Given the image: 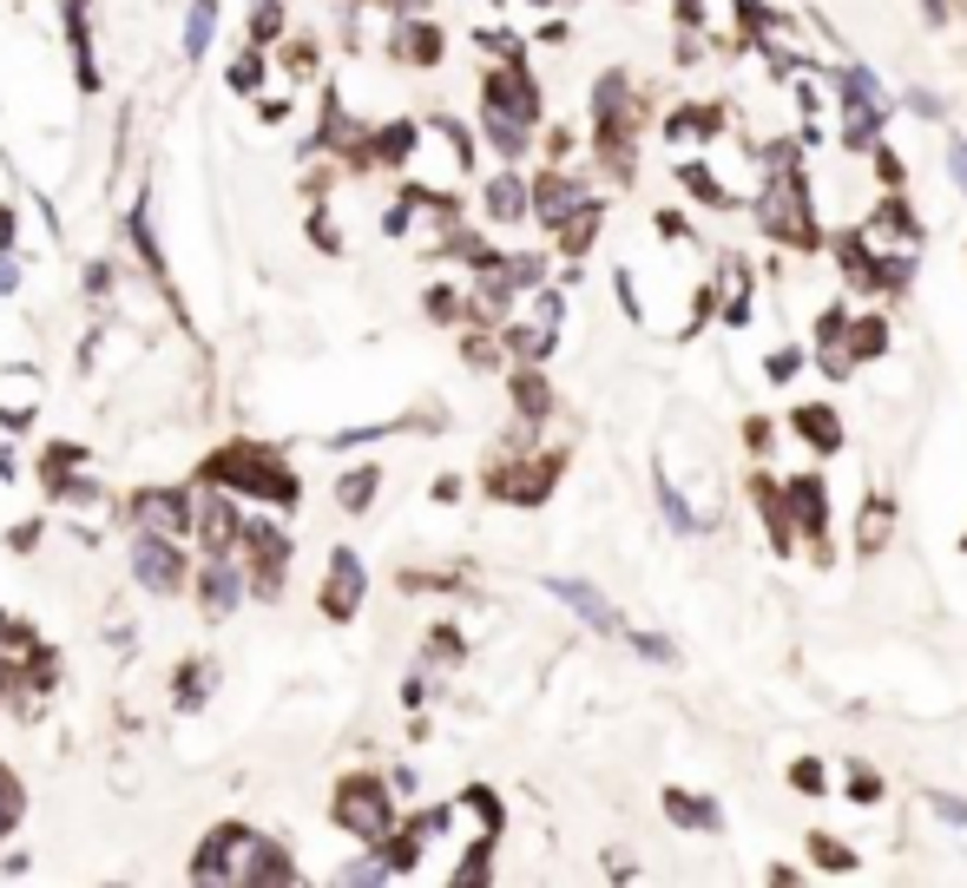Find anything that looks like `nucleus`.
Listing matches in <instances>:
<instances>
[{
	"mask_svg": "<svg viewBox=\"0 0 967 888\" xmlns=\"http://www.w3.org/2000/svg\"><path fill=\"white\" fill-rule=\"evenodd\" d=\"M810 218H817V211H810V185H803L797 146H770V178H763V198H757V224H763V237L810 250V244H817V224H810Z\"/></svg>",
	"mask_w": 967,
	"mask_h": 888,
	"instance_id": "obj_1",
	"label": "nucleus"
},
{
	"mask_svg": "<svg viewBox=\"0 0 967 888\" xmlns=\"http://www.w3.org/2000/svg\"><path fill=\"white\" fill-rule=\"evenodd\" d=\"M856 244L876 257V270H882V284H901L908 277V264H915V244H921V224L908 218V205L889 198V205H876L869 224L856 230Z\"/></svg>",
	"mask_w": 967,
	"mask_h": 888,
	"instance_id": "obj_2",
	"label": "nucleus"
},
{
	"mask_svg": "<svg viewBox=\"0 0 967 888\" xmlns=\"http://www.w3.org/2000/svg\"><path fill=\"white\" fill-rule=\"evenodd\" d=\"M836 86H842V112H849V146H876V132H882V119H889L882 86L862 73V67H842Z\"/></svg>",
	"mask_w": 967,
	"mask_h": 888,
	"instance_id": "obj_3",
	"label": "nucleus"
},
{
	"mask_svg": "<svg viewBox=\"0 0 967 888\" xmlns=\"http://www.w3.org/2000/svg\"><path fill=\"white\" fill-rule=\"evenodd\" d=\"M777 520H783V546H790V533H822V526H829V494H822L817 474H797V481L783 487Z\"/></svg>",
	"mask_w": 967,
	"mask_h": 888,
	"instance_id": "obj_4",
	"label": "nucleus"
},
{
	"mask_svg": "<svg viewBox=\"0 0 967 888\" xmlns=\"http://www.w3.org/2000/svg\"><path fill=\"white\" fill-rule=\"evenodd\" d=\"M336 816L356 829V836H382L388 829V803H382V783H369V777H356V783H343V803H336Z\"/></svg>",
	"mask_w": 967,
	"mask_h": 888,
	"instance_id": "obj_5",
	"label": "nucleus"
},
{
	"mask_svg": "<svg viewBox=\"0 0 967 888\" xmlns=\"http://www.w3.org/2000/svg\"><path fill=\"white\" fill-rule=\"evenodd\" d=\"M580 205H586V198H580V191H573V178H560V171H546V178L533 185V211H540V224H546V230H560V224L573 218Z\"/></svg>",
	"mask_w": 967,
	"mask_h": 888,
	"instance_id": "obj_6",
	"label": "nucleus"
},
{
	"mask_svg": "<svg viewBox=\"0 0 967 888\" xmlns=\"http://www.w3.org/2000/svg\"><path fill=\"white\" fill-rule=\"evenodd\" d=\"M132 566H139V580H146L151 592H178V580H185V566H178V553H171V540L158 546V540H139V553H132Z\"/></svg>",
	"mask_w": 967,
	"mask_h": 888,
	"instance_id": "obj_7",
	"label": "nucleus"
},
{
	"mask_svg": "<svg viewBox=\"0 0 967 888\" xmlns=\"http://www.w3.org/2000/svg\"><path fill=\"white\" fill-rule=\"evenodd\" d=\"M139 533H151V540H178L185 533V501L178 494H139Z\"/></svg>",
	"mask_w": 967,
	"mask_h": 888,
	"instance_id": "obj_8",
	"label": "nucleus"
},
{
	"mask_svg": "<svg viewBox=\"0 0 967 888\" xmlns=\"http://www.w3.org/2000/svg\"><path fill=\"white\" fill-rule=\"evenodd\" d=\"M842 349H849V363H869V356H882V349H889V323H882V316H849V329H842Z\"/></svg>",
	"mask_w": 967,
	"mask_h": 888,
	"instance_id": "obj_9",
	"label": "nucleus"
},
{
	"mask_svg": "<svg viewBox=\"0 0 967 888\" xmlns=\"http://www.w3.org/2000/svg\"><path fill=\"white\" fill-rule=\"evenodd\" d=\"M842 329H849V309L836 303V309H822V323H817V349H822V363H829V375H849L856 363H849V349H842Z\"/></svg>",
	"mask_w": 967,
	"mask_h": 888,
	"instance_id": "obj_10",
	"label": "nucleus"
},
{
	"mask_svg": "<svg viewBox=\"0 0 967 888\" xmlns=\"http://www.w3.org/2000/svg\"><path fill=\"white\" fill-rule=\"evenodd\" d=\"M553 592H560V599H566V605H573L580 619H593L599 632H612V625H619V612H612V605H605V599H599V592L586 586V580H553Z\"/></svg>",
	"mask_w": 967,
	"mask_h": 888,
	"instance_id": "obj_11",
	"label": "nucleus"
},
{
	"mask_svg": "<svg viewBox=\"0 0 967 888\" xmlns=\"http://www.w3.org/2000/svg\"><path fill=\"white\" fill-rule=\"evenodd\" d=\"M797 435L810 447H822V454H836L842 447V422H836V408H817L810 402V408H797Z\"/></svg>",
	"mask_w": 967,
	"mask_h": 888,
	"instance_id": "obj_12",
	"label": "nucleus"
},
{
	"mask_svg": "<svg viewBox=\"0 0 967 888\" xmlns=\"http://www.w3.org/2000/svg\"><path fill=\"white\" fill-rule=\"evenodd\" d=\"M665 816L678 822V829H718V822H724L718 803H704V797H691V790H665Z\"/></svg>",
	"mask_w": 967,
	"mask_h": 888,
	"instance_id": "obj_13",
	"label": "nucleus"
},
{
	"mask_svg": "<svg viewBox=\"0 0 967 888\" xmlns=\"http://www.w3.org/2000/svg\"><path fill=\"white\" fill-rule=\"evenodd\" d=\"M718 284H724V323H744L750 316V270L738 264V257H724V270H718Z\"/></svg>",
	"mask_w": 967,
	"mask_h": 888,
	"instance_id": "obj_14",
	"label": "nucleus"
},
{
	"mask_svg": "<svg viewBox=\"0 0 967 888\" xmlns=\"http://www.w3.org/2000/svg\"><path fill=\"white\" fill-rule=\"evenodd\" d=\"M487 211H494V218H501V224H514V218H526V185H521V178H514V171H507V178H494V185H487Z\"/></svg>",
	"mask_w": 967,
	"mask_h": 888,
	"instance_id": "obj_15",
	"label": "nucleus"
},
{
	"mask_svg": "<svg viewBox=\"0 0 967 888\" xmlns=\"http://www.w3.org/2000/svg\"><path fill=\"white\" fill-rule=\"evenodd\" d=\"M718 126H724L718 106H684L678 119H665V139H704V132H718Z\"/></svg>",
	"mask_w": 967,
	"mask_h": 888,
	"instance_id": "obj_16",
	"label": "nucleus"
},
{
	"mask_svg": "<svg viewBox=\"0 0 967 888\" xmlns=\"http://www.w3.org/2000/svg\"><path fill=\"white\" fill-rule=\"evenodd\" d=\"M356 599H363V566H356L349 553H336V586H329V612H356Z\"/></svg>",
	"mask_w": 967,
	"mask_h": 888,
	"instance_id": "obj_17",
	"label": "nucleus"
},
{
	"mask_svg": "<svg viewBox=\"0 0 967 888\" xmlns=\"http://www.w3.org/2000/svg\"><path fill=\"white\" fill-rule=\"evenodd\" d=\"M889 526H895V501H869V507H862V526H856V546L876 553V546L889 540Z\"/></svg>",
	"mask_w": 967,
	"mask_h": 888,
	"instance_id": "obj_18",
	"label": "nucleus"
},
{
	"mask_svg": "<svg viewBox=\"0 0 967 888\" xmlns=\"http://www.w3.org/2000/svg\"><path fill=\"white\" fill-rule=\"evenodd\" d=\"M230 605H237V573L211 560L205 566V612H230Z\"/></svg>",
	"mask_w": 967,
	"mask_h": 888,
	"instance_id": "obj_19",
	"label": "nucleus"
},
{
	"mask_svg": "<svg viewBox=\"0 0 967 888\" xmlns=\"http://www.w3.org/2000/svg\"><path fill=\"white\" fill-rule=\"evenodd\" d=\"M395 47H402V53H408L415 67H435V53H442V33H435V27H408V33H402Z\"/></svg>",
	"mask_w": 967,
	"mask_h": 888,
	"instance_id": "obj_20",
	"label": "nucleus"
},
{
	"mask_svg": "<svg viewBox=\"0 0 967 888\" xmlns=\"http://www.w3.org/2000/svg\"><path fill=\"white\" fill-rule=\"evenodd\" d=\"M205 540H211V546H230V540H237V514H230L224 494H218V501H205Z\"/></svg>",
	"mask_w": 967,
	"mask_h": 888,
	"instance_id": "obj_21",
	"label": "nucleus"
},
{
	"mask_svg": "<svg viewBox=\"0 0 967 888\" xmlns=\"http://www.w3.org/2000/svg\"><path fill=\"white\" fill-rule=\"evenodd\" d=\"M678 178H684V185H691V191H698L704 205H731V191H724V185H718V178H711V171H704L698 158H691V165H678Z\"/></svg>",
	"mask_w": 967,
	"mask_h": 888,
	"instance_id": "obj_22",
	"label": "nucleus"
},
{
	"mask_svg": "<svg viewBox=\"0 0 967 888\" xmlns=\"http://www.w3.org/2000/svg\"><path fill=\"white\" fill-rule=\"evenodd\" d=\"M659 507H665V520H671V526H678V533H698V514L684 507V494H678L671 481H659Z\"/></svg>",
	"mask_w": 967,
	"mask_h": 888,
	"instance_id": "obj_23",
	"label": "nucleus"
},
{
	"mask_svg": "<svg viewBox=\"0 0 967 888\" xmlns=\"http://www.w3.org/2000/svg\"><path fill=\"white\" fill-rule=\"evenodd\" d=\"M810 856H817V869H842V876L856 869V856H849L836 836H810Z\"/></svg>",
	"mask_w": 967,
	"mask_h": 888,
	"instance_id": "obj_24",
	"label": "nucleus"
},
{
	"mask_svg": "<svg viewBox=\"0 0 967 888\" xmlns=\"http://www.w3.org/2000/svg\"><path fill=\"white\" fill-rule=\"evenodd\" d=\"M375 481H382V474H375V467H356V474H349V481H343V507H369Z\"/></svg>",
	"mask_w": 967,
	"mask_h": 888,
	"instance_id": "obj_25",
	"label": "nucleus"
},
{
	"mask_svg": "<svg viewBox=\"0 0 967 888\" xmlns=\"http://www.w3.org/2000/svg\"><path fill=\"white\" fill-rule=\"evenodd\" d=\"M514 395H521V408H526V415H546V402H553L540 375H514Z\"/></svg>",
	"mask_w": 967,
	"mask_h": 888,
	"instance_id": "obj_26",
	"label": "nucleus"
},
{
	"mask_svg": "<svg viewBox=\"0 0 967 888\" xmlns=\"http://www.w3.org/2000/svg\"><path fill=\"white\" fill-rule=\"evenodd\" d=\"M790 783L810 790V797H822V790H829V770H822L817 757H803V763H790Z\"/></svg>",
	"mask_w": 967,
	"mask_h": 888,
	"instance_id": "obj_27",
	"label": "nucleus"
},
{
	"mask_svg": "<svg viewBox=\"0 0 967 888\" xmlns=\"http://www.w3.org/2000/svg\"><path fill=\"white\" fill-rule=\"evenodd\" d=\"M211 7H218V0H198V7H191V53H205V40H211Z\"/></svg>",
	"mask_w": 967,
	"mask_h": 888,
	"instance_id": "obj_28",
	"label": "nucleus"
},
{
	"mask_svg": "<svg viewBox=\"0 0 967 888\" xmlns=\"http://www.w3.org/2000/svg\"><path fill=\"white\" fill-rule=\"evenodd\" d=\"M876 797H882V777L856 770V777H849V803H876Z\"/></svg>",
	"mask_w": 967,
	"mask_h": 888,
	"instance_id": "obj_29",
	"label": "nucleus"
},
{
	"mask_svg": "<svg viewBox=\"0 0 967 888\" xmlns=\"http://www.w3.org/2000/svg\"><path fill=\"white\" fill-rule=\"evenodd\" d=\"M632 645H639L645 659H665V665H671V659H678V652H671V645H665V639H659V632H632Z\"/></svg>",
	"mask_w": 967,
	"mask_h": 888,
	"instance_id": "obj_30",
	"label": "nucleus"
},
{
	"mask_svg": "<svg viewBox=\"0 0 967 888\" xmlns=\"http://www.w3.org/2000/svg\"><path fill=\"white\" fill-rule=\"evenodd\" d=\"M797 369H803V356H797V349H777V356H770V382H790Z\"/></svg>",
	"mask_w": 967,
	"mask_h": 888,
	"instance_id": "obj_31",
	"label": "nucleus"
},
{
	"mask_svg": "<svg viewBox=\"0 0 967 888\" xmlns=\"http://www.w3.org/2000/svg\"><path fill=\"white\" fill-rule=\"evenodd\" d=\"M948 165H955V185L967 191V139H955V146H948Z\"/></svg>",
	"mask_w": 967,
	"mask_h": 888,
	"instance_id": "obj_32",
	"label": "nucleus"
},
{
	"mask_svg": "<svg viewBox=\"0 0 967 888\" xmlns=\"http://www.w3.org/2000/svg\"><path fill=\"white\" fill-rule=\"evenodd\" d=\"M908 106H915L921 119H941V99H935V92H908Z\"/></svg>",
	"mask_w": 967,
	"mask_h": 888,
	"instance_id": "obj_33",
	"label": "nucleus"
},
{
	"mask_svg": "<svg viewBox=\"0 0 967 888\" xmlns=\"http://www.w3.org/2000/svg\"><path fill=\"white\" fill-rule=\"evenodd\" d=\"M935 810L948 816V822H961V829H967V803H955V797H935Z\"/></svg>",
	"mask_w": 967,
	"mask_h": 888,
	"instance_id": "obj_34",
	"label": "nucleus"
},
{
	"mask_svg": "<svg viewBox=\"0 0 967 888\" xmlns=\"http://www.w3.org/2000/svg\"><path fill=\"white\" fill-rule=\"evenodd\" d=\"M876 165H882V178H889V185H901V158H895V151H876Z\"/></svg>",
	"mask_w": 967,
	"mask_h": 888,
	"instance_id": "obj_35",
	"label": "nucleus"
},
{
	"mask_svg": "<svg viewBox=\"0 0 967 888\" xmlns=\"http://www.w3.org/2000/svg\"><path fill=\"white\" fill-rule=\"evenodd\" d=\"M0 284H7V290H13V264H0Z\"/></svg>",
	"mask_w": 967,
	"mask_h": 888,
	"instance_id": "obj_36",
	"label": "nucleus"
},
{
	"mask_svg": "<svg viewBox=\"0 0 967 888\" xmlns=\"http://www.w3.org/2000/svg\"><path fill=\"white\" fill-rule=\"evenodd\" d=\"M961 546H967V540H961Z\"/></svg>",
	"mask_w": 967,
	"mask_h": 888,
	"instance_id": "obj_37",
	"label": "nucleus"
}]
</instances>
